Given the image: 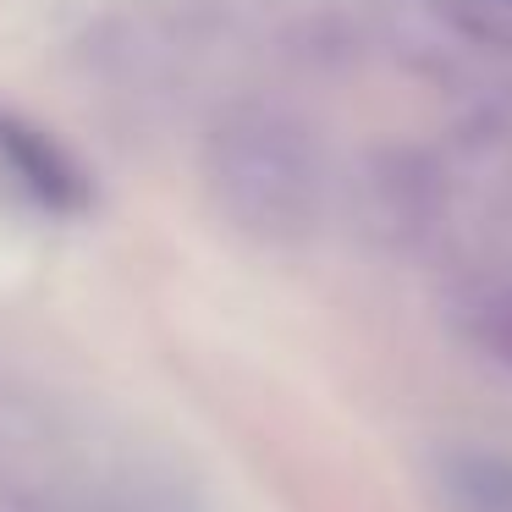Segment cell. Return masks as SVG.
I'll return each mask as SVG.
<instances>
[{
	"label": "cell",
	"instance_id": "cell-1",
	"mask_svg": "<svg viewBox=\"0 0 512 512\" xmlns=\"http://www.w3.org/2000/svg\"><path fill=\"white\" fill-rule=\"evenodd\" d=\"M204 182L226 221L259 243H298L320 215L314 144L276 111L226 116L204 144Z\"/></svg>",
	"mask_w": 512,
	"mask_h": 512
},
{
	"label": "cell",
	"instance_id": "cell-2",
	"mask_svg": "<svg viewBox=\"0 0 512 512\" xmlns=\"http://www.w3.org/2000/svg\"><path fill=\"white\" fill-rule=\"evenodd\" d=\"M0 171L17 182L34 204L56 215H83L94 204V182L50 133L28 127L23 116L0 111Z\"/></svg>",
	"mask_w": 512,
	"mask_h": 512
},
{
	"label": "cell",
	"instance_id": "cell-3",
	"mask_svg": "<svg viewBox=\"0 0 512 512\" xmlns=\"http://www.w3.org/2000/svg\"><path fill=\"white\" fill-rule=\"evenodd\" d=\"M446 496L457 512H512V457L463 452L446 463Z\"/></svg>",
	"mask_w": 512,
	"mask_h": 512
},
{
	"label": "cell",
	"instance_id": "cell-4",
	"mask_svg": "<svg viewBox=\"0 0 512 512\" xmlns=\"http://www.w3.org/2000/svg\"><path fill=\"white\" fill-rule=\"evenodd\" d=\"M468 336H474L501 369H512V281L496 287V292H485V298L474 303V314H468Z\"/></svg>",
	"mask_w": 512,
	"mask_h": 512
}]
</instances>
